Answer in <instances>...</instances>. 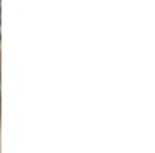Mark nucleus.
<instances>
[{"mask_svg": "<svg viewBox=\"0 0 155 153\" xmlns=\"http://www.w3.org/2000/svg\"><path fill=\"white\" fill-rule=\"evenodd\" d=\"M0 37H2V12H0Z\"/></svg>", "mask_w": 155, "mask_h": 153, "instance_id": "nucleus-1", "label": "nucleus"}]
</instances>
